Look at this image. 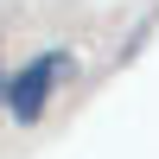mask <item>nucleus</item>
<instances>
[{"label": "nucleus", "mask_w": 159, "mask_h": 159, "mask_svg": "<svg viewBox=\"0 0 159 159\" xmlns=\"http://www.w3.org/2000/svg\"><path fill=\"white\" fill-rule=\"evenodd\" d=\"M70 70V51H38L25 70H13V83H7V115L19 127H32L38 115H45V102H51V89H57V76Z\"/></svg>", "instance_id": "1"}]
</instances>
